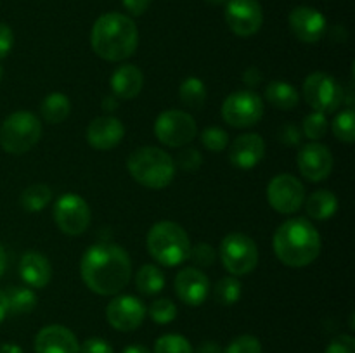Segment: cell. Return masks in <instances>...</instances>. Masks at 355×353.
<instances>
[{
  "mask_svg": "<svg viewBox=\"0 0 355 353\" xmlns=\"http://www.w3.org/2000/svg\"><path fill=\"white\" fill-rule=\"evenodd\" d=\"M71 113V102H69L68 96L61 92H52L42 100L40 104V114L47 123L59 125L66 120Z\"/></svg>",
  "mask_w": 355,
  "mask_h": 353,
  "instance_id": "d4e9b609",
  "label": "cell"
},
{
  "mask_svg": "<svg viewBox=\"0 0 355 353\" xmlns=\"http://www.w3.org/2000/svg\"><path fill=\"white\" fill-rule=\"evenodd\" d=\"M2 76H3V69H2V66H0V80H2Z\"/></svg>",
  "mask_w": 355,
  "mask_h": 353,
  "instance_id": "f5cc1de1",
  "label": "cell"
},
{
  "mask_svg": "<svg viewBox=\"0 0 355 353\" xmlns=\"http://www.w3.org/2000/svg\"><path fill=\"white\" fill-rule=\"evenodd\" d=\"M266 99L276 109L291 111L300 102V93H298V90L291 83L274 80V82H270L266 87Z\"/></svg>",
  "mask_w": 355,
  "mask_h": 353,
  "instance_id": "cb8c5ba5",
  "label": "cell"
},
{
  "mask_svg": "<svg viewBox=\"0 0 355 353\" xmlns=\"http://www.w3.org/2000/svg\"><path fill=\"white\" fill-rule=\"evenodd\" d=\"M80 353H114L113 346L103 338H89L80 345Z\"/></svg>",
  "mask_w": 355,
  "mask_h": 353,
  "instance_id": "ab89813d",
  "label": "cell"
},
{
  "mask_svg": "<svg viewBox=\"0 0 355 353\" xmlns=\"http://www.w3.org/2000/svg\"><path fill=\"white\" fill-rule=\"evenodd\" d=\"M111 90L118 99H135L144 87V75L134 64H121L111 75Z\"/></svg>",
  "mask_w": 355,
  "mask_h": 353,
  "instance_id": "7402d4cb",
  "label": "cell"
},
{
  "mask_svg": "<svg viewBox=\"0 0 355 353\" xmlns=\"http://www.w3.org/2000/svg\"><path fill=\"white\" fill-rule=\"evenodd\" d=\"M121 3H123V7L128 10L130 16L137 17V16H142V14L149 9L151 0H121Z\"/></svg>",
  "mask_w": 355,
  "mask_h": 353,
  "instance_id": "7bdbcfd3",
  "label": "cell"
},
{
  "mask_svg": "<svg viewBox=\"0 0 355 353\" xmlns=\"http://www.w3.org/2000/svg\"><path fill=\"white\" fill-rule=\"evenodd\" d=\"M42 138V123L30 111H16L0 127V147L9 154H24Z\"/></svg>",
  "mask_w": 355,
  "mask_h": 353,
  "instance_id": "8992f818",
  "label": "cell"
},
{
  "mask_svg": "<svg viewBox=\"0 0 355 353\" xmlns=\"http://www.w3.org/2000/svg\"><path fill=\"white\" fill-rule=\"evenodd\" d=\"M201 165H203V156L194 147H184L177 156L175 166H180L186 172H196Z\"/></svg>",
  "mask_w": 355,
  "mask_h": 353,
  "instance_id": "74e56055",
  "label": "cell"
},
{
  "mask_svg": "<svg viewBox=\"0 0 355 353\" xmlns=\"http://www.w3.org/2000/svg\"><path fill=\"white\" fill-rule=\"evenodd\" d=\"M0 353H24L23 348L16 343H3L0 345Z\"/></svg>",
  "mask_w": 355,
  "mask_h": 353,
  "instance_id": "7dc6e473",
  "label": "cell"
},
{
  "mask_svg": "<svg viewBox=\"0 0 355 353\" xmlns=\"http://www.w3.org/2000/svg\"><path fill=\"white\" fill-rule=\"evenodd\" d=\"M121 353H151V352H149V350L142 345H130V346H127V348H125Z\"/></svg>",
  "mask_w": 355,
  "mask_h": 353,
  "instance_id": "681fc988",
  "label": "cell"
},
{
  "mask_svg": "<svg viewBox=\"0 0 355 353\" xmlns=\"http://www.w3.org/2000/svg\"><path fill=\"white\" fill-rule=\"evenodd\" d=\"M135 287L139 293L146 294V296H155V294L162 293L165 287V275H163L162 269L156 265H142L135 273Z\"/></svg>",
  "mask_w": 355,
  "mask_h": 353,
  "instance_id": "484cf974",
  "label": "cell"
},
{
  "mask_svg": "<svg viewBox=\"0 0 355 353\" xmlns=\"http://www.w3.org/2000/svg\"><path fill=\"white\" fill-rule=\"evenodd\" d=\"M7 314H9V307H7V298L6 291H0V324L6 320Z\"/></svg>",
  "mask_w": 355,
  "mask_h": 353,
  "instance_id": "bcb514c9",
  "label": "cell"
},
{
  "mask_svg": "<svg viewBox=\"0 0 355 353\" xmlns=\"http://www.w3.org/2000/svg\"><path fill=\"white\" fill-rule=\"evenodd\" d=\"M173 291L182 303L189 307H200L210 293V280L200 269L187 266L175 275Z\"/></svg>",
  "mask_w": 355,
  "mask_h": 353,
  "instance_id": "2e32d148",
  "label": "cell"
},
{
  "mask_svg": "<svg viewBox=\"0 0 355 353\" xmlns=\"http://www.w3.org/2000/svg\"><path fill=\"white\" fill-rule=\"evenodd\" d=\"M194 353H224L222 346L215 341H205L194 350Z\"/></svg>",
  "mask_w": 355,
  "mask_h": 353,
  "instance_id": "f6af8a7d",
  "label": "cell"
},
{
  "mask_svg": "<svg viewBox=\"0 0 355 353\" xmlns=\"http://www.w3.org/2000/svg\"><path fill=\"white\" fill-rule=\"evenodd\" d=\"M80 273L92 293L99 296H114L123 291L132 279L130 256L121 246L97 242L83 253Z\"/></svg>",
  "mask_w": 355,
  "mask_h": 353,
  "instance_id": "6da1fadb",
  "label": "cell"
},
{
  "mask_svg": "<svg viewBox=\"0 0 355 353\" xmlns=\"http://www.w3.org/2000/svg\"><path fill=\"white\" fill-rule=\"evenodd\" d=\"M14 45V33L9 24L0 23V59H6L10 54Z\"/></svg>",
  "mask_w": 355,
  "mask_h": 353,
  "instance_id": "b9f144b4",
  "label": "cell"
},
{
  "mask_svg": "<svg viewBox=\"0 0 355 353\" xmlns=\"http://www.w3.org/2000/svg\"><path fill=\"white\" fill-rule=\"evenodd\" d=\"M267 201L281 215H293L304 206L305 187L291 173L276 175L267 185Z\"/></svg>",
  "mask_w": 355,
  "mask_h": 353,
  "instance_id": "8fae6325",
  "label": "cell"
},
{
  "mask_svg": "<svg viewBox=\"0 0 355 353\" xmlns=\"http://www.w3.org/2000/svg\"><path fill=\"white\" fill-rule=\"evenodd\" d=\"M297 165L302 176L311 182H322L331 175L333 154L328 145L321 142H309L298 149Z\"/></svg>",
  "mask_w": 355,
  "mask_h": 353,
  "instance_id": "9a60e30c",
  "label": "cell"
},
{
  "mask_svg": "<svg viewBox=\"0 0 355 353\" xmlns=\"http://www.w3.org/2000/svg\"><path fill=\"white\" fill-rule=\"evenodd\" d=\"M241 294H243L241 282H239L238 277L234 275L222 277L214 289L215 300H217L220 305H224V307H231V305L238 303Z\"/></svg>",
  "mask_w": 355,
  "mask_h": 353,
  "instance_id": "f546056e",
  "label": "cell"
},
{
  "mask_svg": "<svg viewBox=\"0 0 355 353\" xmlns=\"http://www.w3.org/2000/svg\"><path fill=\"white\" fill-rule=\"evenodd\" d=\"M127 168L132 179L148 189L159 190L168 187L175 176V159L155 145L139 147L128 156Z\"/></svg>",
  "mask_w": 355,
  "mask_h": 353,
  "instance_id": "277c9868",
  "label": "cell"
},
{
  "mask_svg": "<svg viewBox=\"0 0 355 353\" xmlns=\"http://www.w3.org/2000/svg\"><path fill=\"white\" fill-rule=\"evenodd\" d=\"M52 199V189L47 183H33V185L26 187L19 196V204L23 210L30 211V213H37V211L45 210Z\"/></svg>",
  "mask_w": 355,
  "mask_h": 353,
  "instance_id": "4316f807",
  "label": "cell"
},
{
  "mask_svg": "<svg viewBox=\"0 0 355 353\" xmlns=\"http://www.w3.org/2000/svg\"><path fill=\"white\" fill-rule=\"evenodd\" d=\"M224 353H262V343L252 334H243L225 346Z\"/></svg>",
  "mask_w": 355,
  "mask_h": 353,
  "instance_id": "d590c367",
  "label": "cell"
},
{
  "mask_svg": "<svg viewBox=\"0 0 355 353\" xmlns=\"http://www.w3.org/2000/svg\"><path fill=\"white\" fill-rule=\"evenodd\" d=\"M331 130L338 141L345 144H352L355 141V113L352 107L336 114L331 123Z\"/></svg>",
  "mask_w": 355,
  "mask_h": 353,
  "instance_id": "1f68e13d",
  "label": "cell"
},
{
  "mask_svg": "<svg viewBox=\"0 0 355 353\" xmlns=\"http://www.w3.org/2000/svg\"><path fill=\"white\" fill-rule=\"evenodd\" d=\"M225 23L238 37H253L262 28L263 10L259 0H227Z\"/></svg>",
  "mask_w": 355,
  "mask_h": 353,
  "instance_id": "4fadbf2b",
  "label": "cell"
},
{
  "mask_svg": "<svg viewBox=\"0 0 355 353\" xmlns=\"http://www.w3.org/2000/svg\"><path fill=\"white\" fill-rule=\"evenodd\" d=\"M328 114L319 113V111H312L311 114H307V116L304 118L302 134H304V137H307L311 142H318L328 134Z\"/></svg>",
  "mask_w": 355,
  "mask_h": 353,
  "instance_id": "4dcf8cb0",
  "label": "cell"
},
{
  "mask_svg": "<svg viewBox=\"0 0 355 353\" xmlns=\"http://www.w3.org/2000/svg\"><path fill=\"white\" fill-rule=\"evenodd\" d=\"M218 256L231 275L243 277L252 273L259 265V248L250 235L243 232H231L222 239Z\"/></svg>",
  "mask_w": 355,
  "mask_h": 353,
  "instance_id": "52a82bcc",
  "label": "cell"
},
{
  "mask_svg": "<svg viewBox=\"0 0 355 353\" xmlns=\"http://www.w3.org/2000/svg\"><path fill=\"white\" fill-rule=\"evenodd\" d=\"M263 116V100L255 90H236L222 102V118L234 128L255 127Z\"/></svg>",
  "mask_w": 355,
  "mask_h": 353,
  "instance_id": "30bf717a",
  "label": "cell"
},
{
  "mask_svg": "<svg viewBox=\"0 0 355 353\" xmlns=\"http://www.w3.org/2000/svg\"><path fill=\"white\" fill-rule=\"evenodd\" d=\"M125 127L118 118L99 116L87 127V142L97 151H111L123 141Z\"/></svg>",
  "mask_w": 355,
  "mask_h": 353,
  "instance_id": "ffe728a7",
  "label": "cell"
},
{
  "mask_svg": "<svg viewBox=\"0 0 355 353\" xmlns=\"http://www.w3.org/2000/svg\"><path fill=\"white\" fill-rule=\"evenodd\" d=\"M7 307H9L10 314H30L35 307H37V294L31 287L23 286H12L6 291Z\"/></svg>",
  "mask_w": 355,
  "mask_h": 353,
  "instance_id": "f1b7e54d",
  "label": "cell"
},
{
  "mask_svg": "<svg viewBox=\"0 0 355 353\" xmlns=\"http://www.w3.org/2000/svg\"><path fill=\"white\" fill-rule=\"evenodd\" d=\"M155 135L166 147H186L198 135V125L187 111L168 109L156 118Z\"/></svg>",
  "mask_w": 355,
  "mask_h": 353,
  "instance_id": "9c48e42d",
  "label": "cell"
},
{
  "mask_svg": "<svg viewBox=\"0 0 355 353\" xmlns=\"http://www.w3.org/2000/svg\"><path fill=\"white\" fill-rule=\"evenodd\" d=\"M179 97L189 109L200 111L207 102V87L198 76H189L179 87Z\"/></svg>",
  "mask_w": 355,
  "mask_h": 353,
  "instance_id": "83f0119b",
  "label": "cell"
},
{
  "mask_svg": "<svg viewBox=\"0 0 355 353\" xmlns=\"http://www.w3.org/2000/svg\"><path fill=\"white\" fill-rule=\"evenodd\" d=\"M277 138L284 145H298L302 142V134L295 125L288 123L277 130Z\"/></svg>",
  "mask_w": 355,
  "mask_h": 353,
  "instance_id": "60d3db41",
  "label": "cell"
},
{
  "mask_svg": "<svg viewBox=\"0 0 355 353\" xmlns=\"http://www.w3.org/2000/svg\"><path fill=\"white\" fill-rule=\"evenodd\" d=\"M19 275L28 287L44 289L52 279V265L42 253L28 251L19 260Z\"/></svg>",
  "mask_w": 355,
  "mask_h": 353,
  "instance_id": "44dd1931",
  "label": "cell"
},
{
  "mask_svg": "<svg viewBox=\"0 0 355 353\" xmlns=\"http://www.w3.org/2000/svg\"><path fill=\"white\" fill-rule=\"evenodd\" d=\"M189 258L193 260L196 266H211L214 265L215 258H217V251L211 244L208 242H200L196 246H191Z\"/></svg>",
  "mask_w": 355,
  "mask_h": 353,
  "instance_id": "8d00e7d4",
  "label": "cell"
},
{
  "mask_svg": "<svg viewBox=\"0 0 355 353\" xmlns=\"http://www.w3.org/2000/svg\"><path fill=\"white\" fill-rule=\"evenodd\" d=\"M146 248L159 265L179 266L189 260L191 239L179 224L163 220L149 228Z\"/></svg>",
  "mask_w": 355,
  "mask_h": 353,
  "instance_id": "5b68a950",
  "label": "cell"
},
{
  "mask_svg": "<svg viewBox=\"0 0 355 353\" xmlns=\"http://www.w3.org/2000/svg\"><path fill=\"white\" fill-rule=\"evenodd\" d=\"M305 210H307L309 218L318 221L329 220L335 217L338 211V197L328 189H321L312 192L305 201Z\"/></svg>",
  "mask_w": 355,
  "mask_h": 353,
  "instance_id": "603a6c76",
  "label": "cell"
},
{
  "mask_svg": "<svg viewBox=\"0 0 355 353\" xmlns=\"http://www.w3.org/2000/svg\"><path fill=\"white\" fill-rule=\"evenodd\" d=\"M324 353H355V339L350 334L336 336L331 339L328 346H326Z\"/></svg>",
  "mask_w": 355,
  "mask_h": 353,
  "instance_id": "f35d334b",
  "label": "cell"
},
{
  "mask_svg": "<svg viewBox=\"0 0 355 353\" xmlns=\"http://www.w3.org/2000/svg\"><path fill=\"white\" fill-rule=\"evenodd\" d=\"M155 353H194V348L184 336L165 334L156 339Z\"/></svg>",
  "mask_w": 355,
  "mask_h": 353,
  "instance_id": "836d02e7",
  "label": "cell"
},
{
  "mask_svg": "<svg viewBox=\"0 0 355 353\" xmlns=\"http://www.w3.org/2000/svg\"><path fill=\"white\" fill-rule=\"evenodd\" d=\"M146 314H148L146 305L132 294L114 296L106 307L107 322H110L111 327L121 332H130L141 327Z\"/></svg>",
  "mask_w": 355,
  "mask_h": 353,
  "instance_id": "5bb4252c",
  "label": "cell"
},
{
  "mask_svg": "<svg viewBox=\"0 0 355 353\" xmlns=\"http://www.w3.org/2000/svg\"><path fill=\"white\" fill-rule=\"evenodd\" d=\"M200 141L210 152H222L229 145V134L220 127H208L201 132Z\"/></svg>",
  "mask_w": 355,
  "mask_h": 353,
  "instance_id": "e575fe53",
  "label": "cell"
},
{
  "mask_svg": "<svg viewBox=\"0 0 355 353\" xmlns=\"http://www.w3.org/2000/svg\"><path fill=\"white\" fill-rule=\"evenodd\" d=\"M33 348L35 353H80V343L68 327L51 324L38 331Z\"/></svg>",
  "mask_w": 355,
  "mask_h": 353,
  "instance_id": "ac0fdd59",
  "label": "cell"
},
{
  "mask_svg": "<svg viewBox=\"0 0 355 353\" xmlns=\"http://www.w3.org/2000/svg\"><path fill=\"white\" fill-rule=\"evenodd\" d=\"M207 3H210V6H222V3H225L227 0H205Z\"/></svg>",
  "mask_w": 355,
  "mask_h": 353,
  "instance_id": "816d5d0a",
  "label": "cell"
},
{
  "mask_svg": "<svg viewBox=\"0 0 355 353\" xmlns=\"http://www.w3.org/2000/svg\"><path fill=\"white\" fill-rule=\"evenodd\" d=\"M272 248L283 265L302 269L318 260L321 253V235L311 220L295 217L283 221L274 232Z\"/></svg>",
  "mask_w": 355,
  "mask_h": 353,
  "instance_id": "7a4b0ae2",
  "label": "cell"
},
{
  "mask_svg": "<svg viewBox=\"0 0 355 353\" xmlns=\"http://www.w3.org/2000/svg\"><path fill=\"white\" fill-rule=\"evenodd\" d=\"M54 220L66 235H82L90 225V208L78 194H64L54 204Z\"/></svg>",
  "mask_w": 355,
  "mask_h": 353,
  "instance_id": "7c38bea8",
  "label": "cell"
},
{
  "mask_svg": "<svg viewBox=\"0 0 355 353\" xmlns=\"http://www.w3.org/2000/svg\"><path fill=\"white\" fill-rule=\"evenodd\" d=\"M148 314L153 322H156V324L159 325H166L170 324V322L175 320L177 307L172 300H168V298H158V300H155L149 305Z\"/></svg>",
  "mask_w": 355,
  "mask_h": 353,
  "instance_id": "d6a6232c",
  "label": "cell"
},
{
  "mask_svg": "<svg viewBox=\"0 0 355 353\" xmlns=\"http://www.w3.org/2000/svg\"><path fill=\"white\" fill-rule=\"evenodd\" d=\"M90 45L101 59L120 62L137 51L139 31L134 19L120 12H106L97 17L90 31Z\"/></svg>",
  "mask_w": 355,
  "mask_h": 353,
  "instance_id": "3957f363",
  "label": "cell"
},
{
  "mask_svg": "<svg viewBox=\"0 0 355 353\" xmlns=\"http://www.w3.org/2000/svg\"><path fill=\"white\" fill-rule=\"evenodd\" d=\"M304 97L312 109L329 114L338 111V107L345 100V92L335 76L315 71L305 78Z\"/></svg>",
  "mask_w": 355,
  "mask_h": 353,
  "instance_id": "ba28073f",
  "label": "cell"
},
{
  "mask_svg": "<svg viewBox=\"0 0 355 353\" xmlns=\"http://www.w3.org/2000/svg\"><path fill=\"white\" fill-rule=\"evenodd\" d=\"M6 266H7V255L3 246L0 244V277H2V273L6 272Z\"/></svg>",
  "mask_w": 355,
  "mask_h": 353,
  "instance_id": "f907efd6",
  "label": "cell"
},
{
  "mask_svg": "<svg viewBox=\"0 0 355 353\" xmlns=\"http://www.w3.org/2000/svg\"><path fill=\"white\" fill-rule=\"evenodd\" d=\"M103 107H104V109H107V111H114V109H116V107H118L116 97H114V96L106 97V99L103 100Z\"/></svg>",
  "mask_w": 355,
  "mask_h": 353,
  "instance_id": "c3c4849f",
  "label": "cell"
},
{
  "mask_svg": "<svg viewBox=\"0 0 355 353\" xmlns=\"http://www.w3.org/2000/svg\"><path fill=\"white\" fill-rule=\"evenodd\" d=\"M266 156V141L259 134H243L234 138L229 149V161L239 170H252Z\"/></svg>",
  "mask_w": 355,
  "mask_h": 353,
  "instance_id": "d6986e66",
  "label": "cell"
},
{
  "mask_svg": "<svg viewBox=\"0 0 355 353\" xmlns=\"http://www.w3.org/2000/svg\"><path fill=\"white\" fill-rule=\"evenodd\" d=\"M290 28L295 37L304 44H315L321 40L326 33V17L318 9L307 6L295 7L290 12Z\"/></svg>",
  "mask_w": 355,
  "mask_h": 353,
  "instance_id": "e0dca14e",
  "label": "cell"
},
{
  "mask_svg": "<svg viewBox=\"0 0 355 353\" xmlns=\"http://www.w3.org/2000/svg\"><path fill=\"white\" fill-rule=\"evenodd\" d=\"M243 82L250 87V90L255 89L257 85H260L262 82V73H260L259 68H248L245 73H243Z\"/></svg>",
  "mask_w": 355,
  "mask_h": 353,
  "instance_id": "ee69618b",
  "label": "cell"
}]
</instances>
